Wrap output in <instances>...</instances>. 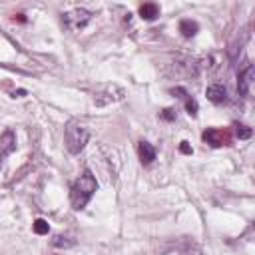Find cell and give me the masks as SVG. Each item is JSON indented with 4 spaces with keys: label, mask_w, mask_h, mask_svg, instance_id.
<instances>
[{
    "label": "cell",
    "mask_w": 255,
    "mask_h": 255,
    "mask_svg": "<svg viewBox=\"0 0 255 255\" xmlns=\"http://www.w3.org/2000/svg\"><path fill=\"white\" fill-rule=\"evenodd\" d=\"M96 191H98V181L92 175V171L86 169L70 187V203H72V207L78 209V211L84 209Z\"/></svg>",
    "instance_id": "cell-1"
},
{
    "label": "cell",
    "mask_w": 255,
    "mask_h": 255,
    "mask_svg": "<svg viewBox=\"0 0 255 255\" xmlns=\"http://www.w3.org/2000/svg\"><path fill=\"white\" fill-rule=\"evenodd\" d=\"M90 139V131L78 120H70L64 128V143L70 153H80Z\"/></svg>",
    "instance_id": "cell-2"
},
{
    "label": "cell",
    "mask_w": 255,
    "mask_h": 255,
    "mask_svg": "<svg viewBox=\"0 0 255 255\" xmlns=\"http://www.w3.org/2000/svg\"><path fill=\"white\" fill-rule=\"evenodd\" d=\"M90 20H92V12H88L84 8H76V10H70L64 14V24L74 32L82 30Z\"/></svg>",
    "instance_id": "cell-3"
},
{
    "label": "cell",
    "mask_w": 255,
    "mask_h": 255,
    "mask_svg": "<svg viewBox=\"0 0 255 255\" xmlns=\"http://www.w3.org/2000/svg\"><path fill=\"white\" fill-rule=\"evenodd\" d=\"M201 137L211 147H221V145H229L231 143V131L229 129H221V128H207L201 133Z\"/></svg>",
    "instance_id": "cell-4"
},
{
    "label": "cell",
    "mask_w": 255,
    "mask_h": 255,
    "mask_svg": "<svg viewBox=\"0 0 255 255\" xmlns=\"http://www.w3.org/2000/svg\"><path fill=\"white\" fill-rule=\"evenodd\" d=\"M237 90H239V94L241 96H249V92H251V84H253V66L251 64H247L241 72H239V76H237Z\"/></svg>",
    "instance_id": "cell-5"
},
{
    "label": "cell",
    "mask_w": 255,
    "mask_h": 255,
    "mask_svg": "<svg viewBox=\"0 0 255 255\" xmlns=\"http://www.w3.org/2000/svg\"><path fill=\"white\" fill-rule=\"evenodd\" d=\"M14 149H16V133L8 128V129H4V133L0 135V161H2L6 155H10Z\"/></svg>",
    "instance_id": "cell-6"
},
{
    "label": "cell",
    "mask_w": 255,
    "mask_h": 255,
    "mask_svg": "<svg viewBox=\"0 0 255 255\" xmlns=\"http://www.w3.org/2000/svg\"><path fill=\"white\" fill-rule=\"evenodd\" d=\"M137 155H139V161L143 165H149L155 159V147L149 141L141 139V141H137Z\"/></svg>",
    "instance_id": "cell-7"
},
{
    "label": "cell",
    "mask_w": 255,
    "mask_h": 255,
    "mask_svg": "<svg viewBox=\"0 0 255 255\" xmlns=\"http://www.w3.org/2000/svg\"><path fill=\"white\" fill-rule=\"evenodd\" d=\"M205 96H207V100H211L213 104H223V102L227 100V90H225L221 84H211V86H207Z\"/></svg>",
    "instance_id": "cell-8"
},
{
    "label": "cell",
    "mask_w": 255,
    "mask_h": 255,
    "mask_svg": "<svg viewBox=\"0 0 255 255\" xmlns=\"http://www.w3.org/2000/svg\"><path fill=\"white\" fill-rule=\"evenodd\" d=\"M139 16L143 18V20H155L157 16H159V6L155 4V2H143L141 6H139Z\"/></svg>",
    "instance_id": "cell-9"
},
{
    "label": "cell",
    "mask_w": 255,
    "mask_h": 255,
    "mask_svg": "<svg viewBox=\"0 0 255 255\" xmlns=\"http://www.w3.org/2000/svg\"><path fill=\"white\" fill-rule=\"evenodd\" d=\"M197 30H199V26H197V22H195V20L185 18V20H181V22H179V32H181L185 38L195 36V34H197Z\"/></svg>",
    "instance_id": "cell-10"
},
{
    "label": "cell",
    "mask_w": 255,
    "mask_h": 255,
    "mask_svg": "<svg viewBox=\"0 0 255 255\" xmlns=\"http://www.w3.org/2000/svg\"><path fill=\"white\" fill-rule=\"evenodd\" d=\"M173 92L181 94V98H183V102H185V110H187V114H189V116H197V102H195L185 90H181V88H175Z\"/></svg>",
    "instance_id": "cell-11"
},
{
    "label": "cell",
    "mask_w": 255,
    "mask_h": 255,
    "mask_svg": "<svg viewBox=\"0 0 255 255\" xmlns=\"http://www.w3.org/2000/svg\"><path fill=\"white\" fill-rule=\"evenodd\" d=\"M32 229H34V233H36V235H46V233L50 231V225H48V221H46V219L38 217V219L32 223Z\"/></svg>",
    "instance_id": "cell-12"
},
{
    "label": "cell",
    "mask_w": 255,
    "mask_h": 255,
    "mask_svg": "<svg viewBox=\"0 0 255 255\" xmlns=\"http://www.w3.org/2000/svg\"><path fill=\"white\" fill-rule=\"evenodd\" d=\"M233 128H235V133H237L239 139H247V137H251V128H247V126H243V124H235Z\"/></svg>",
    "instance_id": "cell-13"
},
{
    "label": "cell",
    "mask_w": 255,
    "mask_h": 255,
    "mask_svg": "<svg viewBox=\"0 0 255 255\" xmlns=\"http://www.w3.org/2000/svg\"><path fill=\"white\" fill-rule=\"evenodd\" d=\"M179 151H181V153H185V155H189V153H193V149H191V145H189V141H181V143H179Z\"/></svg>",
    "instance_id": "cell-14"
},
{
    "label": "cell",
    "mask_w": 255,
    "mask_h": 255,
    "mask_svg": "<svg viewBox=\"0 0 255 255\" xmlns=\"http://www.w3.org/2000/svg\"><path fill=\"white\" fill-rule=\"evenodd\" d=\"M161 118H163V120H173V118H175V114H173V110H169V108H167V110H163V112H161Z\"/></svg>",
    "instance_id": "cell-15"
}]
</instances>
